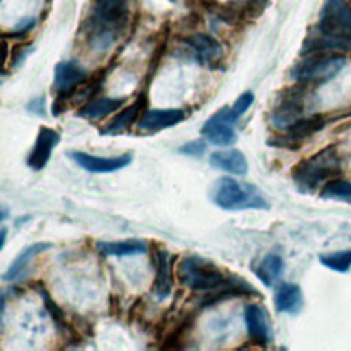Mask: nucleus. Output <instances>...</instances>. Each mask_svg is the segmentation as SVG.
I'll return each instance as SVG.
<instances>
[{
  "label": "nucleus",
  "mask_w": 351,
  "mask_h": 351,
  "mask_svg": "<svg viewBox=\"0 0 351 351\" xmlns=\"http://www.w3.org/2000/svg\"><path fill=\"white\" fill-rule=\"evenodd\" d=\"M52 243L48 241H38L34 244L27 245L26 248H23L16 256L15 259L11 262V265L7 267V270L3 274V280L4 281H16L19 278H22L27 270L29 262L32 259H34L37 255L45 252L47 250L52 248Z\"/></svg>",
  "instance_id": "obj_18"
},
{
  "label": "nucleus",
  "mask_w": 351,
  "mask_h": 351,
  "mask_svg": "<svg viewBox=\"0 0 351 351\" xmlns=\"http://www.w3.org/2000/svg\"><path fill=\"white\" fill-rule=\"evenodd\" d=\"M96 250L100 255L104 256H129V255H140L147 252V244L138 239L129 240H118V241H97Z\"/></svg>",
  "instance_id": "obj_22"
},
{
  "label": "nucleus",
  "mask_w": 351,
  "mask_h": 351,
  "mask_svg": "<svg viewBox=\"0 0 351 351\" xmlns=\"http://www.w3.org/2000/svg\"><path fill=\"white\" fill-rule=\"evenodd\" d=\"M319 196L322 199L351 200V181L343 178H332L324 184Z\"/></svg>",
  "instance_id": "obj_26"
},
{
  "label": "nucleus",
  "mask_w": 351,
  "mask_h": 351,
  "mask_svg": "<svg viewBox=\"0 0 351 351\" xmlns=\"http://www.w3.org/2000/svg\"><path fill=\"white\" fill-rule=\"evenodd\" d=\"M346 66L341 55H328L325 52L307 53L291 70V78L298 84L317 85L335 78Z\"/></svg>",
  "instance_id": "obj_6"
},
{
  "label": "nucleus",
  "mask_w": 351,
  "mask_h": 351,
  "mask_svg": "<svg viewBox=\"0 0 351 351\" xmlns=\"http://www.w3.org/2000/svg\"><path fill=\"white\" fill-rule=\"evenodd\" d=\"M5 236H7V229L1 228V248H4L5 245Z\"/></svg>",
  "instance_id": "obj_33"
},
{
  "label": "nucleus",
  "mask_w": 351,
  "mask_h": 351,
  "mask_svg": "<svg viewBox=\"0 0 351 351\" xmlns=\"http://www.w3.org/2000/svg\"><path fill=\"white\" fill-rule=\"evenodd\" d=\"M178 151L184 155L189 156H200L206 151V143L203 140H192L182 144Z\"/></svg>",
  "instance_id": "obj_30"
},
{
  "label": "nucleus",
  "mask_w": 351,
  "mask_h": 351,
  "mask_svg": "<svg viewBox=\"0 0 351 351\" xmlns=\"http://www.w3.org/2000/svg\"><path fill=\"white\" fill-rule=\"evenodd\" d=\"M284 271V261L278 254H267L254 269L255 276L265 287H273Z\"/></svg>",
  "instance_id": "obj_24"
},
{
  "label": "nucleus",
  "mask_w": 351,
  "mask_h": 351,
  "mask_svg": "<svg viewBox=\"0 0 351 351\" xmlns=\"http://www.w3.org/2000/svg\"><path fill=\"white\" fill-rule=\"evenodd\" d=\"M252 103H254V93L250 92V90H247V92L241 93V95L236 99V101H234L233 106L230 107V108H232V112H233L237 118H240V117L250 108V106H251Z\"/></svg>",
  "instance_id": "obj_29"
},
{
  "label": "nucleus",
  "mask_w": 351,
  "mask_h": 351,
  "mask_svg": "<svg viewBox=\"0 0 351 351\" xmlns=\"http://www.w3.org/2000/svg\"><path fill=\"white\" fill-rule=\"evenodd\" d=\"M69 155L81 169L93 174H106V173L118 171L126 167L128 165H130L133 159L130 152H126L118 156H110V158L96 156L82 151H71Z\"/></svg>",
  "instance_id": "obj_11"
},
{
  "label": "nucleus",
  "mask_w": 351,
  "mask_h": 351,
  "mask_svg": "<svg viewBox=\"0 0 351 351\" xmlns=\"http://www.w3.org/2000/svg\"><path fill=\"white\" fill-rule=\"evenodd\" d=\"M351 51V7L346 0H325L317 26L306 37L302 53Z\"/></svg>",
  "instance_id": "obj_2"
},
{
  "label": "nucleus",
  "mask_w": 351,
  "mask_h": 351,
  "mask_svg": "<svg viewBox=\"0 0 351 351\" xmlns=\"http://www.w3.org/2000/svg\"><path fill=\"white\" fill-rule=\"evenodd\" d=\"M239 118L232 112L229 106H223L214 112L202 126V136L211 144L226 147L236 143L237 136L234 132V123Z\"/></svg>",
  "instance_id": "obj_10"
},
{
  "label": "nucleus",
  "mask_w": 351,
  "mask_h": 351,
  "mask_svg": "<svg viewBox=\"0 0 351 351\" xmlns=\"http://www.w3.org/2000/svg\"><path fill=\"white\" fill-rule=\"evenodd\" d=\"M177 278L181 285L192 291L210 292L202 307H208L230 298L259 295L245 280L233 273H226L214 262L196 255H189L180 261Z\"/></svg>",
  "instance_id": "obj_1"
},
{
  "label": "nucleus",
  "mask_w": 351,
  "mask_h": 351,
  "mask_svg": "<svg viewBox=\"0 0 351 351\" xmlns=\"http://www.w3.org/2000/svg\"><path fill=\"white\" fill-rule=\"evenodd\" d=\"M129 0H92L84 22L88 45L95 51L108 49L125 32L129 22Z\"/></svg>",
  "instance_id": "obj_3"
},
{
  "label": "nucleus",
  "mask_w": 351,
  "mask_h": 351,
  "mask_svg": "<svg viewBox=\"0 0 351 351\" xmlns=\"http://www.w3.org/2000/svg\"><path fill=\"white\" fill-rule=\"evenodd\" d=\"M26 110L34 115H38V117H44L45 115V97L44 96H38V97H34L32 99L27 106H26Z\"/></svg>",
  "instance_id": "obj_31"
},
{
  "label": "nucleus",
  "mask_w": 351,
  "mask_h": 351,
  "mask_svg": "<svg viewBox=\"0 0 351 351\" xmlns=\"http://www.w3.org/2000/svg\"><path fill=\"white\" fill-rule=\"evenodd\" d=\"M182 43L191 49L195 60L204 66L218 64L223 55L221 43L211 34L197 32L186 36Z\"/></svg>",
  "instance_id": "obj_12"
},
{
  "label": "nucleus",
  "mask_w": 351,
  "mask_h": 351,
  "mask_svg": "<svg viewBox=\"0 0 351 351\" xmlns=\"http://www.w3.org/2000/svg\"><path fill=\"white\" fill-rule=\"evenodd\" d=\"M319 262L333 271L347 273L351 269V250H343L319 255Z\"/></svg>",
  "instance_id": "obj_27"
},
{
  "label": "nucleus",
  "mask_w": 351,
  "mask_h": 351,
  "mask_svg": "<svg viewBox=\"0 0 351 351\" xmlns=\"http://www.w3.org/2000/svg\"><path fill=\"white\" fill-rule=\"evenodd\" d=\"M34 26H36V19L34 18H32V16L30 18H23L15 25L14 32H16L22 36H26Z\"/></svg>",
  "instance_id": "obj_32"
},
{
  "label": "nucleus",
  "mask_w": 351,
  "mask_h": 351,
  "mask_svg": "<svg viewBox=\"0 0 351 351\" xmlns=\"http://www.w3.org/2000/svg\"><path fill=\"white\" fill-rule=\"evenodd\" d=\"M186 114L182 108H156L147 110L138 121V129L156 132L171 128L185 119Z\"/></svg>",
  "instance_id": "obj_16"
},
{
  "label": "nucleus",
  "mask_w": 351,
  "mask_h": 351,
  "mask_svg": "<svg viewBox=\"0 0 351 351\" xmlns=\"http://www.w3.org/2000/svg\"><path fill=\"white\" fill-rule=\"evenodd\" d=\"M38 292H40V296L43 299V303H44V308L47 310V313L49 314L53 325L56 326L58 332L69 341H77V339H80L78 336V332L77 329H74V326H71L67 319H66V315L63 313V310L59 307V304L51 298V295L48 293V291L41 285L38 288Z\"/></svg>",
  "instance_id": "obj_21"
},
{
  "label": "nucleus",
  "mask_w": 351,
  "mask_h": 351,
  "mask_svg": "<svg viewBox=\"0 0 351 351\" xmlns=\"http://www.w3.org/2000/svg\"><path fill=\"white\" fill-rule=\"evenodd\" d=\"M59 140L60 134L55 129L49 126H40L34 145L26 159L27 166L34 171L43 170L51 159L52 151L58 145Z\"/></svg>",
  "instance_id": "obj_14"
},
{
  "label": "nucleus",
  "mask_w": 351,
  "mask_h": 351,
  "mask_svg": "<svg viewBox=\"0 0 351 351\" xmlns=\"http://www.w3.org/2000/svg\"><path fill=\"white\" fill-rule=\"evenodd\" d=\"M341 171V156L337 145L330 144L319 149L314 155L298 162L292 170L291 176L303 193L314 192L324 182L336 178Z\"/></svg>",
  "instance_id": "obj_4"
},
{
  "label": "nucleus",
  "mask_w": 351,
  "mask_h": 351,
  "mask_svg": "<svg viewBox=\"0 0 351 351\" xmlns=\"http://www.w3.org/2000/svg\"><path fill=\"white\" fill-rule=\"evenodd\" d=\"M147 106V95L141 92L137 99L122 111H119L106 126L100 129L101 134H118L128 130L143 114Z\"/></svg>",
  "instance_id": "obj_15"
},
{
  "label": "nucleus",
  "mask_w": 351,
  "mask_h": 351,
  "mask_svg": "<svg viewBox=\"0 0 351 351\" xmlns=\"http://www.w3.org/2000/svg\"><path fill=\"white\" fill-rule=\"evenodd\" d=\"M306 88V85L298 84L296 86L282 90L270 112V123L276 129L284 130L303 117Z\"/></svg>",
  "instance_id": "obj_8"
},
{
  "label": "nucleus",
  "mask_w": 351,
  "mask_h": 351,
  "mask_svg": "<svg viewBox=\"0 0 351 351\" xmlns=\"http://www.w3.org/2000/svg\"><path fill=\"white\" fill-rule=\"evenodd\" d=\"M244 321L247 326V335L251 343L265 347L271 341V328L267 311L256 304L250 303L244 308Z\"/></svg>",
  "instance_id": "obj_13"
},
{
  "label": "nucleus",
  "mask_w": 351,
  "mask_h": 351,
  "mask_svg": "<svg viewBox=\"0 0 351 351\" xmlns=\"http://www.w3.org/2000/svg\"><path fill=\"white\" fill-rule=\"evenodd\" d=\"M126 101L125 97H100V99H93L88 103H85L84 106H81V108L77 111V115L85 119H90V121H96V119H101L104 117H107L108 114L114 112L115 110H118L119 107H122V104Z\"/></svg>",
  "instance_id": "obj_23"
},
{
  "label": "nucleus",
  "mask_w": 351,
  "mask_h": 351,
  "mask_svg": "<svg viewBox=\"0 0 351 351\" xmlns=\"http://www.w3.org/2000/svg\"><path fill=\"white\" fill-rule=\"evenodd\" d=\"M155 263V280L152 282V292L159 299H165L173 289V273L170 255L163 248H155L154 258Z\"/></svg>",
  "instance_id": "obj_17"
},
{
  "label": "nucleus",
  "mask_w": 351,
  "mask_h": 351,
  "mask_svg": "<svg viewBox=\"0 0 351 351\" xmlns=\"http://www.w3.org/2000/svg\"><path fill=\"white\" fill-rule=\"evenodd\" d=\"M267 4V0H240L234 5L237 10L241 12L243 16H250V18H256L258 15L262 14Z\"/></svg>",
  "instance_id": "obj_28"
},
{
  "label": "nucleus",
  "mask_w": 351,
  "mask_h": 351,
  "mask_svg": "<svg viewBox=\"0 0 351 351\" xmlns=\"http://www.w3.org/2000/svg\"><path fill=\"white\" fill-rule=\"evenodd\" d=\"M193 324H195V314L193 313H188L186 315H184L182 319L178 322V325L163 340V344L160 346V348H167V350L182 348L184 341L188 339Z\"/></svg>",
  "instance_id": "obj_25"
},
{
  "label": "nucleus",
  "mask_w": 351,
  "mask_h": 351,
  "mask_svg": "<svg viewBox=\"0 0 351 351\" xmlns=\"http://www.w3.org/2000/svg\"><path fill=\"white\" fill-rule=\"evenodd\" d=\"M88 71L75 60H62L53 70V89L56 92L51 111L53 117L60 115L67 108V101L73 99L77 89L88 81Z\"/></svg>",
  "instance_id": "obj_7"
},
{
  "label": "nucleus",
  "mask_w": 351,
  "mask_h": 351,
  "mask_svg": "<svg viewBox=\"0 0 351 351\" xmlns=\"http://www.w3.org/2000/svg\"><path fill=\"white\" fill-rule=\"evenodd\" d=\"M210 196L215 206L228 211L267 210L270 207L255 185L232 177H221L215 180Z\"/></svg>",
  "instance_id": "obj_5"
},
{
  "label": "nucleus",
  "mask_w": 351,
  "mask_h": 351,
  "mask_svg": "<svg viewBox=\"0 0 351 351\" xmlns=\"http://www.w3.org/2000/svg\"><path fill=\"white\" fill-rule=\"evenodd\" d=\"M7 217V208L1 207V215H0V221H4Z\"/></svg>",
  "instance_id": "obj_34"
},
{
  "label": "nucleus",
  "mask_w": 351,
  "mask_h": 351,
  "mask_svg": "<svg viewBox=\"0 0 351 351\" xmlns=\"http://www.w3.org/2000/svg\"><path fill=\"white\" fill-rule=\"evenodd\" d=\"M274 307L278 313L296 314L303 306V293L298 284L282 282L274 293Z\"/></svg>",
  "instance_id": "obj_20"
},
{
  "label": "nucleus",
  "mask_w": 351,
  "mask_h": 351,
  "mask_svg": "<svg viewBox=\"0 0 351 351\" xmlns=\"http://www.w3.org/2000/svg\"><path fill=\"white\" fill-rule=\"evenodd\" d=\"M326 119L321 114H314L307 118H300L293 122L291 126L284 129L282 134H277L267 140V144L271 147L287 148V149H298L303 145V143L324 129Z\"/></svg>",
  "instance_id": "obj_9"
},
{
  "label": "nucleus",
  "mask_w": 351,
  "mask_h": 351,
  "mask_svg": "<svg viewBox=\"0 0 351 351\" xmlns=\"http://www.w3.org/2000/svg\"><path fill=\"white\" fill-rule=\"evenodd\" d=\"M210 163L214 169H218L234 176H244L248 171L247 158L239 149L214 151L210 156Z\"/></svg>",
  "instance_id": "obj_19"
}]
</instances>
